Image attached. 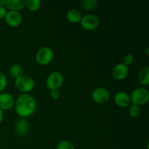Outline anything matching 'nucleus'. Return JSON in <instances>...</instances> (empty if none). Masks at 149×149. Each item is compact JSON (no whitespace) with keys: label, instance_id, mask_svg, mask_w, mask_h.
I'll use <instances>...</instances> for the list:
<instances>
[{"label":"nucleus","instance_id":"nucleus-1","mask_svg":"<svg viewBox=\"0 0 149 149\" xmlns=\"http://www.w3.org/2000/svg\"><path fill=\"white\" fill-rule=\"evenodd\" d=\"M15 105L16 113L22 118L30 116L34 113L36 109V100L29 94L20 95L16 100Z\"/></svg>","mask_w":149,"mask_h":149},{"label":"nucleus","instance_id":"nucleus-2","mask_svg":"<svg viewBox=\"0 0 149 149\" xmlns=\"http://www.w3.org/2000/svg\"><path fill=\"white\" fill-rule=\"evenodd\" d=\"M130 100L131 103L135 106H139L146 104L149 100L148 90L143 87L135 89L131 93Z\"/></svg>","mask_w":149,"mask_h":149},{"label":"nucleus","instance_id":"nucleus-3","mask_svg":"<svg viewBox=\"0 0 149 149\" xmlns=\"http://www.w3.org/2000/svg\"><path fill=\"white\" fill-rule=\"evenodd\" d=\"M15 85L20 91L23 93H29L34 88L35 83L31 77L22 75L15 79Z\"/></svg>","mask_w":149,"mask_h":149},{"label":"nucleus","instance_id":"nucleus-4","mask_svg":"<svg viewBox=\"0 0 149 149\" xmlns=\"http://www.w3.org/2000/svg\"><path fill=\"white\" fill-rule=\"evenodd\" d=\"M53 58L54 52L49 47H43L40 48L36 54V61L42 65H46L50 63Z\"/></svg>","mask_w":149,"mask_h":149},{"label":"nucleus","instance_id":"nucleus-5","mask_svg":"<svg viewBox=\"0 0 149 149\" xmlns=\"http://www.w3.org/2000/svg\"><path fill=\"white\" fill-rule=\"evenodd\" d=\"M63 82V76L61 72L54 71L48 76L46 84L49 90H58L62 86Z\"/></svg>","mask_w":149,"mask_h":149},{"label":"nucleus","instance_id":"nucleus-6","mask_svg":"<svg viewBox=\"0 0 149 149\" xmlns=\"http://www.w3.org/2000/svg\"><path fill=\"white\" fill-rule=\"evenodd\" d=\"M81 27L87 31L95 30L98 27L100 24V20L96 15L93 14H87L81 17L80 20Z\"/></svg>","mask_w":149,"mask_h":149},{"label":"nucleus","instance_id":"nucleus-7","mask_svg":"<svg viewBox=\"0 0 149 149\" xmlns=\"http://www.w3.org/2000/svg\"><path fill=\"white\" fill-rule=\"evenodd\" d=\"M92 98L97 103H104L110 98V93L104 87H97L93 90Z\"/></svg>","mask_w":149,"mask_h":149},{"label":"nucleus","instance_id":"nucleus-8","mask_svg":"<svg viewBox=\"0 0 149 149\" xmlns=\"http://www.w3.org/2000/svg\"><path fill=\"white\" fill-rule=\"evenodd\" d=\"M5 21L7 25L11 27H17L22 23V15L18 11L9 10L5 16Z\"/></svg>","mask_w":149,"mask_h":149},{"label":"nucleus","instance_id":"nucleus-9","mask_svg":"<svg viewBox=\"0 0 149 149\" xmlns=\"http://www.w3.org/2000/svg\"><path fill=\"white\" fill-rule=\"evenodd\" d=\"M15 100L10 93L0 94V109L1 111L9 110L15 106Z\"/></svg>","mask_w":149,"mask_h":149},{"label":"nucleus","instance_id":"nucleus-10","mask_svg":"<svg viewBox=\"0 0 149 149\" xmlns=\"http://www.w3.org/2000/svg\"><path fill=\"white\" fill-rule=\"evenodd\" d=\"M114 102L116 106H118L119 107H128L131 104L130 95L126 92H118L114 96Z\"/></svg>","mask_w":149,"mask_h":149},{"label":"nucleus","instance_id":"nucleus-11","mask_svg":"<svg viewBox=\"0 0 149 149\" xmlns=\"http://www.w3.org/2000/svg\"><path fill=\"white\" fill-rule=\"evenodd\" d=\"M129 72V68L128 66L124 65L122 63H118L113 67V71H112V75L113 78L117 80H122L125 79L127 76Z\"/></svg>","mask_w":149,"mask_h":149},{"label":"nucleus","instance_id":"nucleus-12","mask_svg":"<svg viewBox=\"0 0 149 149\" xmlns=\"http://www.w3.org/2000/svg\"><path fill=\"white\" fill-rule=\"evenodd\" d=\"M5 6L10 10L18 11L26 7L25 0H6Z\"/></svg>","mask_w":149,"mask_h":149},{"label":"nucleus","instance_id":"nucleus-13","mask_svg":"<svg viewBox=\"0 0 149 149\" xmlns=\"http://www.w3.org/2000/svg\"><path fill=\"white\" fill-rule=\"evenodd\" d=\"M138 81L142 85L147 86L149 84V67L148 65L143 66L139 71L138 76Z\"/></svg>","mask_w":149,"mask_h":149},{"label":"nucleus","instance_id":"nucleus-14","mask_svg":"<svg viewBox=\"0 0 149 149\" xmlns=\"http://www.w3.org/2000/svg\"><path fill=\"white\" fill-rule=\"evenodd\" d=\"M29 130V123L25 119H20L16 122L15 132L19 135H26Z\"/></svg>","mask_w":149,"mask_h":149},{"label":"nucleus","instance_id":"nucleus-15","mask_svg":"<svg viewBox=\"0 0 149 149\" xmlns=\"http://www.w3.org/2000/svg\"><path fill=\"white\" fill-rule=\"evenodd\" d=\"M81 15L79 12L75 9L69 10L66 13L67 20L72 23H77L80 22L81 19Z\"/></svg>","mask_w":149,"mask_h":149},{"label":"nucleus","instance_id":"nucleus-16","mask_svg":"<svg viewBox=\"0 0 149 149\" xmlns=\"http://www.w3.org/2000/svg\"><path fill=\"white\" fill-rule=\"evenodd\" d=\"M10 74L13 77H14L15 79L17 78V77H20V76L23 75V69L22 68L21 65H20L19 64H14L11 66L10 70Z\"/></svg>","mask_w":149,"mask_h":149},{"label":"nucleus","instance_id":"nucleus-17","mask_svg":"<svg viewBox=\"0 0 149 149\" xmlns=\"http://www.w3.org/2000/svg\"><path fill=\"white\" fill-rule=\"evenodd\" d=\"M40 0H27L26 1V6L31 11H36L41 7Z\"/></svg>","mask_w":149,"mask_h":149},{"label":"nucleus","instance_id":"nucleus-18","mask_svg":"<svg viewBox=\"0 0 149 149\" xmlns=\"http://www.w3.org/2000/svg\"><path fill=\"white\" fill-rule=\"evenodd\" d=\"M98 1L97 0H83L81 1V6L83 9L87 11L94 9L97 6Z\"/></svg>","mask_w":149,"mask_h":149},{"label":"nucleus","instance_id":"nucleus-19","mask_svg":"<svg viewBox=\"0 0 149 149\" xmlns=\"http://www.w3.org/2000/svg\"><path fill=\"white\" fill-rule=\"evenodd\" d=\"M141 109L140 107L135 105H132L130 106L129 109V115L131 118H137L140 114Z\"/></svg>","mask_w":149,"mask_h":149},{"label":"nucleus","instance_id":"nucleus-20","mask_svg":"<svg viewBox=\"0 0 149 149\" xmlns=\"http://www.w3.org/2000/svg\"><path fill=\"white\" fill-rule=\"evenodd\" d=\"M58 149H75L74 146L68 141H62L58 143Z\"/></svg>","mask_w":149,"mask_h":149},{"label":"nucleus","instance_id":"nucleus-21","mask_svg":"<svg viewBox=\"0 0 149 149\" xmlns=\"http://www.w3.org/2000/svg\"><path fill=\"white\" fill-rule=\"evenodd\" d=\"M7 84V79L6 76L4 75V73L0 71V92L4 90L5 89L6 86Z\"/></svg>","mask_w":149,"mask_h":149},{"label":"nucleus","instance_id":"nucleus-22","mask_svg":"<svg viewBox=\"0 0 149 149\" xmlns=\"http://www.w3.org/2000/svg\"><path fill=\"white\" fill-rule=\"evenodd\" d=\"M134 61V56L132 54H127V55H125L123 58V61H122V63L124 65H125L126 66L131 65V64L133 63Z\"/></svg>","mask_w":149,"mask_h":149},{"label":"nucleus","instance_id":"nucleus-23","mask_svg":"<svg viewBox=\"0 0 149 149\" xmlns=\"http://www.w3.org/2000/svg\"><path fill=\"white\" fill-rule=\"evenodd\" d=\"M50 96L53 100H58L60 97V93L58 90H52L50 93Z\"/></svg>","mask_w":149,"mask_h":149},{"label":"nucleus","instance_id":"nucleus-24","mask_svg":"<svg viewBox=\"0 0 149 149\" xmlns=\"http://www.w3.org/2000/svg\"><path fill=\"white\" fill-rule=\"evenodd\" d=\"M7 9L5 7H0V19H3L7 15Z\"/></svg>","mask_w":149,"mask_h":149},{"label":"nucleus","instance_id":"nucleus-25","mask_svg":"<svg viewBox=\"0 0 149 149\" xmlns=\"http://www.w3.org/2000/svg\"><path fill=\"white\" fill-rule=\"evenodd\" d=\"M3 119H4V113H3V111L0 109V123L2 122Z\"/></svg>","mask_w":149,"mask_h":149},{"label":"nucleus","instance_id":"nucleus-26","mask_svg":"<svg viewBox=\"0 0 149 149\" xmlns=\"http://www.w3.org/2000/svg\"><path fill=\"white\" fill-rule=\"evenodd\" d=\"M6 0H0V7H4L5 6Z\"/></svg>","mask_w":149,"mask_h":149}]
</instances>
